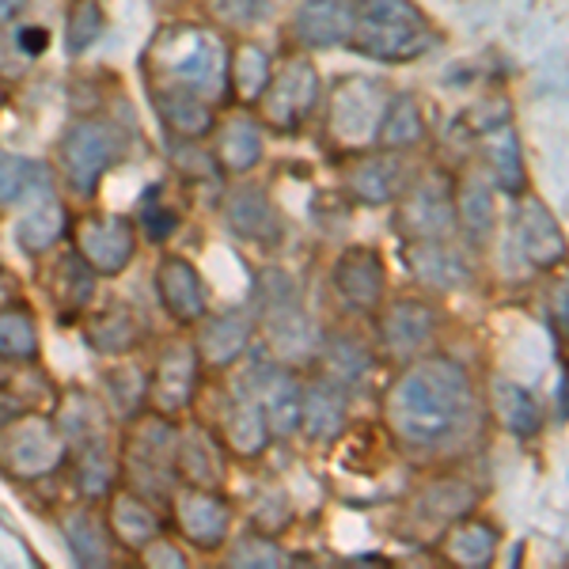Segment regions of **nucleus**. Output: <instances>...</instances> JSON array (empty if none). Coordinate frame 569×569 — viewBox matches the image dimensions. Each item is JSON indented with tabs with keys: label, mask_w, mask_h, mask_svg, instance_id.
Wrapping results in <instances>:
<instances>
[{
	"label": "nucleus",
	"mask_w": 569,
	"mask_h": 569,
	"mask_svg": "<svg viewBox=\"0 0 569 569\" xmlns=\"http://www.w3.org/2000/svg\"><path fill=\"white\" fill-rule=\"evenodd\" d=\"M475 383L452 357L407 361L383 395V418L407 452L433 456L452 448L475 426Z\"/></svg>",
	"instance_id": "1"
},
{
	"label": "nucleus",
	"mask_w": 569,
	"mask_h": 569,
	"mask_svg": "<svg viewBox=\"0 0 569 569\" xmlns=\"http://www.w3.org/2000/svg\"><path fill=\"white\" fill-rule=\"evenodd\" d=\"M228 34L209 20H163L144 42V88H182L228 107Z\"/></svg>",
	"instance_id": "2"
},
{
	"label": "nucleus",
	"mask_w": 569,
	"mask_h": 569,
	"mask_svg": "<svg viewBox=\"0 0 569 569\" xmlns=\"http://www.w3.org/2000/svg\"><path fill=\"white\" fill-rule=\"evenodd\" d=\"M126 152H130V133L114 114L80 110L61 126L50 163L58 171V182L66 187V194L91 206L110 171L126 160Z\"/></svg>",
	"instance_id": "3"
},
{
	"label": "nucleus",
	"mask_w": 569,
	"mask_h": 569,
	"mask_svg": "<svg viewBox=\"0 0 569 569\" xmlns=\"http://www.w3.org/2000/svg\"><path fill=\"white\" fill-rule=\"evenodd\" d=\"M440 42L433 20L415 0H353L350 50L383 66H407L426 58Z\"/></svg>",
	"instance_id": "4"
},
{
	"label": "nucleus",
	"mask_w": 569,
	"mask_h": 569,
	"mask_svg": "<svg viewBox=\"0 0 569 569\" xmlns=\"http://www.w3.org/2000/svg\"><path fill=\"white\" fill-rule=\"evenodd\" d=\"M176 448L179 421L156 410H141L137 418L118 426V463H122V486L144 493V498L168 505L176 493Z\"/></svg>",
	"instance_id": "5"
},
{
	"label": "nucleus",
	"mask_w": 569,
	"mask_h": 569,
	"mask_svg": "<svg viewBox=\"0 0 569 569\" xmlns=\"http://www.w3.org/2000/svg\"><path fill=\"white\" fill-rule=\"evenodd\" d=\"M69 440L53 410L23 407L0 418V475L8 482L34 486L66 475Z\"/></svg>",
	"instance_id": "6"
},
{
	"label": "nucleus",
	"mask_w": 569,
	"mask_h": 569,
	"mask_svg": "<svg viewBox=\"0 0 569 569\" xmlns=\"http://www.w3.org/2000/svg\"><path fill=\"white\" fill-rule=\"evenodd\" d=\"M72 217L77 213L69 209L66 187L58 182L53 163L34 160L23 198L16 201V224H12V240L20 247L23 259L39 262L42 254L53 251V247L69 243Z\"/></svg>",
	"instance_id": "7"
},
{
	"label": "nucleus",
	"mask_w": 569,
	"mask_h": 569,
	"mask_svg": "<svg viewBox=\"0 0 569 569\" xmlns=\"http://www.w3.org/2000/svg\"><path fill=\"white\" fill-rule=\"evenodd\" d=\"M323 103V77L316 58L305 50H284L273 58L266 91L254 103V114L270 133H300Z\"/></svg>",
	"instance_id": "8"
},
{
	"label": "nucleus",
	"mask_w": 569,
	"mask_h": 569,
	"mask_svg": "<svg viewBox=\"0 0 569 569\" xmlns=\"http://www.w3.org/2000/svg\"><path fill=\"white\" fill-rule=\"evenodd\" d=\"M206 369L194 350L190 330H179L176 338H163L149 353V410L163 418L182 421L198 410V399L206 391Z\"/></svg>",
	"instance_id": "9"
},
{
	"label": "nucleus",
	"mask_w": 569,
	"mask_h": 569,
	"mask_svg": "<svg viewBox=\"0 0 569 569\" xmlns=\"http://www.w3.org/2000/svg\"><path fill=\"white\" fill-rule=\"evenodd\" d=\"M236 520H240V512L224 490L179 482L168 498V525L190 555L217 558L228 547V539L236 536Z\"/></svg>",
	"instance_id": "10"
},
{
	"label": "nucleus",
	"mask_w": 569,
	"mask_h": 569,
	"mask_svg": "<svg viewBox=\"0 0 569 569\" xmlns=\"http://www.w3.org/2000/svg\"><path fill=\"white\" fill-rule=\"evenodd\" d=\"M391 99V88L376 77H342L327 96V137L330 144L346 152L376 149L383 107Z\"/></svg>",
	"instance_id": "11"
},
{
	"label": "nucleus",
	"mask_w": 569,
	"mask_h": 569,
	"mask_svg": "<svg viewBox=\"0 0 569 569\" xmlns=\"http://www.w3.org/2000/svg\"><path fill=\"white\" fill-rule=\"evenodd\" d=\"M69 243L80 251L91 270L103 281L122 278L126 270L137 262L141 251V232H137L130 213H114V209H84V213L72 217Z\"/></svg>",
	"instance_id": "12"
},
{
	"label": "nucleus",
	"mask_w": 569,
	"mask_h": 569,
	"mask_svg": "<svg viewBox=\"0 0 569 569\" xmlns=\"http://www.w3.org/2000/svg\"><path fill=\"white\" fill-rule=\"evenodd\" d=\"M190 338H194L201 369H206V376L213 380V376L236 372L247 357L254 353V342H259V319H254L251 305L209 308L206 316L190 327Z\"/></svg>",
	"instance_id": "13"
},
{
	"label": "nucleus",
	"mask_w": 569,
	"mask_h": 569,
	"mask_svg": "<svg viewBox=\"0 0 569 569\" xmlns=\"http://www.w3.org/2000/svg\"><path fill=\"white\" fill-rule=\"evenodd\" d=\"M99 273L80 259V251L72 243L53 247L50 254L39 259V273H34V284L50 305L58 327H80V319L96 308L99 300Z\"/></svg>",
	"instance_id": "14"
},
{
	"label": "nucleus",
	"mask_w": 569,
	"mask_h": 569,
	"mask_svg": "<svg viewBox=\"0 0 569 569\" xmlns=\"http://www.w3.org/2000/svg\"><path fill=\"white\" fill-rule=\"evenodd\" d=\"M452 182L437 171L410 176L402 194L395 198V232L407 243L415 240H452L456 232V198Z\"/></svg>",
	"instance_id": "15"
},
{
	"label": "nucleus",
	"mask_w": 569,
	"mask_h": 569,
	"mask_svg": "<svg viewBox=\"0 0 569 569\" xmlns=\"http://www.w3.org/2000/svg\"><path fill=\"white\" fill-rule=\"evenodd\" d=\"M217 209H220V224H224V232L232 240H240L247 247H262V251L281 243L284 236L281 209L266 182H254L251 176L228 179L217 198Z\"/></svg>",
	"instance_id": "16"
},
{
	"label": "nucleus",
	"mask_w": 569,
	"mask_h": 569,
	"mask_svg": "<svg viewBox=\"0 0 569 569\" xmlns=\"http://www.w3.org/2000/svg\"><path fill=\"white\" fill-rule=\"evenodd\" d=\"M206 421L217 429V437L224 440L232 463L262 460L273 445L270 426H266V415H262L259 399H254L251 383L243 380V372L236 376L232 383H224L220 402H217V418H206Z\"/></svg>",
	"instance_id": "17"
},
{
	"label": "nucleus",
	"mask_w": 569,
	"mask_h": 569,
	"mask_svg": "<svg viewBox=\"0 0 569 569\" xmlns=\"http://www.w3.org/2000/svg\"><path fill=\"white\" fill-rule=\"evenodd\" d=\"M243 380L251 383L254 399H259L266 426H270L273 440H292L300 433V395H305V380L300 369L284 361H273L270 353L247 357Z\"/></svg>",
	"instance_id": "18"
},
{
	"label": "nucleus",
	"mask_w": 569,
	"mask_h": 569,
	"mask_svg": "<svg viewBox=\"0 0 569 569\" xmlns=\"http://www.w3.org/2000/svg\"><path fill=\"white\" fill-rule=\"evenodd\" d=\"M266 137H270V130H266L262 118L254 114V107L228 103V107H220L206 144H209V152H213L220 176L243 179L266 160Z\"/></svg>",
	"instance_id": "19"
},
{
	"label": "nucleus",
	"mask_w": 569,
	"mask_h": 569,
	"mask_svg": "<svg viewBox=\"0 0 569 569\" xmlns=\"http://www.w3.org/2000/svg\"><path fill=\"white\" fill-rule=\"evenodd\" d=\"M152 292H156L160 311L179 330H190L209 308H213L206 273L198 270L194 259H187V254H179V251L160 254V262L152 266Z\"/></svg>",
	"instance_id": "20"
},
{
	"label": "nucleus",
	"mask_w": 569,
	"mask_h": 569,
	"mask_svg": "<svg viewBox=\"0 0 569 569\" xmlns=\"http://www.w3.org/2000/svg\"><path fill=\"white\" fill-rule=\"evenodd\" d=\"M330 289L342 300L346 311L353 316H372L388 300V266H383L380 251L365 243L346 247L330 266Z\"/></svg>",
	"instance_id": "21"
},
{
	"label": "nucleus",
	"mask_w": 569,
	"mask_h": 569,
	"mask_svg": "<svg viewBox=\"0 0 569 569\" xmlns=\"http://www.w3.org/2000/svg\"><path fill=\"white\" fill-rule=\"evenodd\" d=\"M103 520L107 531L114 539V547L122 550V558H137L144 547L156 543L168 525V505L144 498V493L130 490V486H118L114 493L103 501Z\"/></svg>",
	"instance_id": "22"
},
{
	"label": "nucleus",
	"mask_w": 569,
	"mask_h": 569,
	"mask_svg": "<svg viewBox=\"0 0 569 569\" xmlns=\"http://www.w3.org/2000/svg\"><path fill=\"white\" fill-rule=\"evenodd\" d=\"M228 471H232V456H228L224 440L201 415H187L179 421V448H176V475L182 486H209V490H224Z\"/></svg>",
	"instance_id": "23"
},
{
	"label": "nucleus",
	"mask_w": 569,
	"mask_h": 569,
	"mask_svg": "<svg viewBox=\"0 0 569 569\" xmlns=\"http://www.w3.org/2000/svg\"><path fill=\"white\" fill-rule=\"evenodd\" d=\"M353 0H297L284 20V39L292 50L323 53L350 46Z\"/></svg>",
	"instance_id": "24"
},
{
	"label": "nucleus",
	"mask_w": 569,
	"mask_h": 569,
	"mask_svg": "<svg viewBox=\"0 0 569 569\" xmlns=\"http://www.w3.org/2000/svg\"><path fill=\"white\" fill-rule=\"evenodd\" d=\"M350 399L353 391L342 380L327 376L319 369L316 376L305 380V395H300V433L308 445L330 448L335 440L346 437L350 429Z\"/></svg>",
	"instance_id": "25"
},
{
	"label": "nucleus",
	"mask_w": 569,
	"mask_h": 569,
	"mask_svg": "<svg viewBox=\"0 0 569 569\" xmlns=\"http://www.w3.org/2000/svg\"><path fill=\"white\" fill-rule=\"evenodd\" d=\"M407 179H410V168L402 152L365 149V152H357L350 160V168H346L342 194L350 198L353 206H369V209L395 206V198L402 194Z\"/></svg>",
	"instance_id": "26"
},
{
	"label": "nucleus",
	"mask_w": 569,
	"mask_h": 569,
	"mask_svg": "<svg viewBox=\"0 0 569 569\" xmlns=\"http://www.w3.org/2000/svg\"><path fill=\"white\" fill-rule=\"evenodd\" d=\"M380 350L391 357V361H418L426 357V350L433 346L437 335V311L418 297H399L391 305L380 308Z\"/></svg>",
	"instance_id": "27"
},
{
	"label": "nucleus",
	"mask_w": 569,
	"mask_h": 569,
	"mask_svg": "<svg viewBox=\"0 0 569 569\" xmlns=\"http://www.w3.org/2000/svg\"><path fill=\"white\" fill-rule=\"evenodd\" d=\"M80 338L96 357L103 361H114V357H130L141 353L149 346V327H144V316L133 305H96L80 319Z\"/></svg>",
	"instance_id": "28"
},
{
	"label": "nucleus",
	"mask_w": 569,
	"mask_h": 569,
	"mask_svg": "<svg viewBox=\"0 0 569 569\" xmlns=\"http://www.w3.org/2000/svg\"><path fill=\"white\" fill-rule=\"evenodd\" d=\"M66 479L77 501L103 505L122 486V463H118V433L91 437L69 448Z\"/></svg>",
	"instance_id": "29"
},
{
	"label": "nucleus",
	"mask_w": 569,
	"mask_h": 569,
	"mask_svg": "<svg viewBox=\"0 0 569 569\" xmlns=\"http://www.w3.org/2000/svg\"><path fill=\"white\" fill-rule=\"evenodd\" d=\"M58 525H61V536H66V547L77 566L107 569V566L122 562V550L114 547V539H110V531H107L103 505L72 498V505L61 509Z\"/></svg>",
	"instance_id": "30"
},
{
	"label": "nucleus",
	"mask_w": 569,
	"mask_h": 569,
	"mask_svg": "<svg viewBox=\"0 0 569 569\" xmlns=\"http://www.w3.org/2000/svg\"><path fill=\"white\" fill-rule=\"evenodd\" d=\"M149 107L160 122L163 137L171 141H206L209 130H213L220 107L209 103V99L194 96V91H182V88H160L149 84Z\"/></svg>",
	"instance_id": "31"
},
{
	"label": "nucleus",
	"mask_w": 569,
	"mask_h": 569,
	"mask_svg": "<svg viewBox=\"0 0 569 569\" xmlns=\"http://www.w3.org/2000/svg\"><path fill=\"white\" fill-rule=\"evenodd\" d=\"M512 236H517L520 254L531 266H539V270H555V266H562L569 259V243L562 228H558L555 213L536 198H525L517 206V213H512Z\"/></svg>",
	"instance_id": "32"
},
{
	"label": "nucleus",
	"mask_w": 569,
	"mask_h": 569,
	"mask_svg": "<svg viewBox=\"0 0 569 569\" xmlns=\"http://www.w3.org/2000/svg\"><path fill=\"white\" fill-rule=\"evenodd\" d=\"M50 410H53V418H58L69 448L80 445V440H91V437L118 433V421L103 402V395L84 388V383H69V388H61Z\"/></svg>",
	"instance_id": "33"
},
{
	"label": "nucleus",
	"mask_w": 569,
	"mask_h": 569,
	"mask_svg": "<svg viewBox=\"0 0 569 569\" xmlns=\"http://www.w3.org/2000/svg\"><path fill=\"white\" fill-rule=\"evenodd\" d=\"M130 217H133L137 232H141V243L168 247L182 232V224H187V187L179 182V190H176V182H168V179L152 182Z\"/></svg>",
	"instance_id": "34"
},
{
	"label": "nucleus",
	"mask_w": 569,
	"mask_h": 569,
	"mask_svg": "<svg viewBox=\"0 0 569 569\" xmlns=\"http://www.w3.org/2000/svg\"><path fill=\"white\" fill-rule=\"evenodd\" d=\"M99 395H103L118 426L137 418L141 410H149V357H144V350L114 357L103 369V391Z\"/></svg>",
	"instance_id": "35"
},
{
	"label": "nucleus",
	"mask_w": 569,
	"mask_h": 569,
	"mask_svg": "<svg viewBox=\"0 0 569 569\" xmlns=\"http://www.w3.org/2000/svg\"><path fill=\"white\" fill-rule=\"evenodd\" d=\"M273 69V53L266 50L251 34H236L228 42V103L232 107H254L266 91Z\"/></svg>",
	"instance_id": "36"
},
{
	"label": "nucleus",
	"mask_w": 569,
	"mask_h": 569,
	"mask_svg": "<svg viewBox=\"0 0 569 569\" xmlns=\"http://www.w3.org/2000/svg\"><path fill=\"white\" fill-rule=\"evenodd\" d=\"M407 266L418 284L437 292L463 289L471 281V266L448 240H415L407 243Z\"/></svg>",
	"instance_id": "37"
},
{
	"label": "nucleus",
	"mask_w": 569,
	"mask_h": 569,
	"mask_svg": "<svg viewBox=\"0 0 569 569\" xmlns=\"http://www.w3.org/2000/svg\"><path fill=\"white\" fill-rule=\"evenodd\" d=\"M42 361V323L27 297L0 305V365H39Z\"/></svg>",
	"instance_id": "38"
},
{
	"label": "nucleus",
	"mask_w": 569,
	"mask_h": 569,
	"mask_svg": "<svg viewBox=\"0 0 569 569\" xmlns=\"http://www.w3.org/2000/svg\"><path fill=\"white\" fill-rule=\"evenodd\" d=\"M426 141V114L415 91H391L388 107H383L380 130H376V149L410 152Z\"/></svg>",
	"instance_id": "39"
},
{
	"label": "nucleus",
	"mask_w": 569,
	"mask_h": 569,
	"mask_svg": "<svg viewBox=\"0 0 569 569\" xmlns=\"http://www.w3.org/2000/svg\"><path fill=\"white\" fill-rule=\"evenodd\" d=\"M319 369L335 380H342L346 388H357V383L369 380L372 372V350L365 346V338L350 335V330H338V335H323L319 342Z\"/></svg>",
	"instance_id": "40"
},
{
	"label": "nucleus",
	"mask_w": 569,
	"mask_h": 569,
	"mask_svg": "<svg viewBox=\"0 0 569 569\" xmlns=\"http://www.w3.org/2000/svg\"><path fill=\"white\" fill-rule=\"evenodd\" d=\"M456 198V220L471 243H486L493 232V187L486 171H467L460 187L452 190Z\"/></svg>",
	"instance_id": "41"
},
{
	"label": "nucleus",
	"mask_w": 569,
	"mask_h": 569,
	"mask_svg": "<svg viewBox=\"0 0 569 569\" xmlns=\"http://www.w3.org/2000/svg\"><path fill=\"white\" fill-rule=\"evenodd\" d=\"M103 34H107L103 0H66V8H61V50L72 61L88 58Z\"/></svg>",
	"instance_id": "42"
},
{
	"label": "nucleus",
	"mask_w": 569,
	"mask_h": 569,
	"mask_svg": "<svg viewBox=\"0 0 569 569\" xmlns=\"http://www.w3.org/2000/svg\"><path fill=\"white\" fill-rule=\"evenodd\" d=\"M490 407L512 437H536L539 429H543V407H539L536 395L528 388H520L517 380L498 376V380L490 383Z\"/></svg>",
	"instance_id": "43"
},
{
	"label": "nucleus",
	"mask_w": 569,
	"mask_h": 569,
	"mask_svg": "<svg viewBox=\"0 0 569 569\" xmlns=\"http://www.w3.org/2000/svg\"><path fill=\"white\" fill-rule=\"evenodd\" d=\"M220 562L236 566V569H278V566H292V550L281 543L278 536H266V531L243 528L228 539V547L220 550Z\"/></svg>",
	"instance_id": "44"
},
{
	"label": "nucleus",
	"mask_w": 569,
	"mask_h": 569,
	"mask_svg": "<svg viewBox=\"0 0 569 569\" xmlns=\"http://www.w3.org/2000/svg\"><path fill=\"white\" fill-rule=\"evenodd\" d=\"M201 20L236 39V34H251L273 20V0H201Z\"/></svg>",
	"instance_id": "45"
},
{
	"label": "nucleus",
	"mask_w": 569,
	"mask_h": 569,
	"mask_svg": "<svg viewBox=\"0 0 569 569\" xmlns=\"http://www.w3.org/2000/svg\"><path fill=\"white\" fill-rule=\"evenodd\" d=\"M168 163L176 171V182H182L187 190L198 187H224V176H220L213 152H209L206 141H171L168 137Z\"/></svg>",
	"instance_id": "46"
},
{
	"label": "nucleus",
	"mask_w": 569,
	"mask_h": 569,
	"mask_svg": "<svg viewBox=\"0 0 569 569\" xmlns=\"http://www.w3.org/2000/svg\"><path fill=\"white\" fill-rule=\"evenodd\" d=\"M486 156H490V171L498 179V187L505 194H520L525 190V156H520V137L509 126H498V130L486 133Z\"/></svg>",
	"instance_id": "47"
},
{
	"label": "nucleus",
	"mask_w": 569,
	"mask_h": 569,
	"mask_svg": "<svg viewBox=\"0 0 569 569\" xmlns=\"http://www.w3.org/2000/svg\"><path fill=\"white\" fill-rule=\"evenodd\" d=\"M493 550H498V531L486 520H460L445 536V555L460 566H486Z\"/></svg>",
	"instance_id": "48"
},
{
	"label": "nucleus",
	"mask_w": 569,
	"mask_h": 569,
	"mask_svg": "<svg viewBox=\"0 0 569 569\" xmlns=\"http://www.w3.org/2000/svg\"><path fill=\"white\" fill-rule=\"evenodd\" d=\"M292 517H297V512H292V498L281 486H273V490L254 498V509L247 512V528L266 531V536H281V531L292 525Z\"/></svg>",
	"instance_id": "49"
},
{
	"label": "nucleus",
	"mask_w": 569,
	"mask_h": 569,
	"mask_svg": "<svg viewBox=\"0 0 569 569\" xmlns=\"http://www.w3.org/2000/svg\"><path fill=\"white\" fill-rule=\"evenodd\" d=\"M31 163L27 156H20L8 144H0V213L4 209H16V201L23 198L27 179H31Z\"/></svg>",
	"instance_id": "50"
},
{
	"label": "nucleus",
	"mask_w": 569,
	"mask_h": 569,
	"mask_svg": "<svg viewBox=\"0 0 569 569\" xmlns=\"http://www.w3.org/2000/svg\"><path fill=\"white\" fill-rule=\"evenodd\" d=\"M133 562L141 566H160V569H187L190 566V550L182 547V539L176 531H163L156 543H149L141 550V555L133 558Z\"/></svg>",
	"instance_id": "51"
},
{
	"label": "nucleus",
	"mask_w": 569,
	"mask_h": 569,
	"mask_svg": "<svg viewBox=\"0 0 569 569\" xmlns=\"http://www.w3.org/2000/svg\"><path fill=\"white\" fill-rule=\"evenodd\" d=\"M8 39H12V50L20 53L23 61H39L46 58V50L53 46V34H50V27H42V23H31V20H20L16 27H8Z\"/></svg>",
	"instance_id": "52"
},
{
	"label": "nucleus",
	"mask_w": 569,
	"mask_h": 569,
	"mask_svg": "<svg viewBox=\"0 0 569 569\" xmlns=\"http://www.w3.org/2000/svg\"><path fill=\"white\" fill-rule=\"evenodd\" d=\"M547 308H550V323H555L558 342H569V278L550 289Z\"/></svg>",
	"instance_id": "53"
},
{
	"label": "nucleus",
	"mask_w": 569,
	"mask_h": 569,
	"mask_svg": "<svg viewBox=\"0 0 569 569\" xmlns=\"http://www.w3.org/2000/svg\"><path fill=\"white\" fill-rule=\"evenodd\" d=\"M27 8H31V0H0V34L20 23L27 16Z\"/></svg>",
	"instance_id": "54"
},
{
	"label": "nucleus",
	"mask_w": 569,
	"mask_h": 569,
	"mask_svg": "<svg viewBox=\"0 0 569 569\" xmlns=\"http://www.w3.org/2000/svg\"><path fill=\"white\" fill-rule=\"evenodd\" d=\"M16 297H20V281H16L12 270L0 262V305H8V300H16Z\"/></svg>",
	"instance_id": "55"
},
{
	"label": "nucleus",
	"mask_w": 569,
	"mask_h": 569,
	"mask_svg": "<svg viewBox=\"0 0 569 569\" xmlns=\"http://www.w3.org/2000/svg\"><path fill=\"white\" fill-rule=\"evenodd\" d=\"M4 99H8V88H4V69H0V110H4Z\"/></svg>",
	"instance_id": "56"
},
{
	"label": "nucleus",
	"mask_w": 569,
	"mask_h": 569,
	"mask_svg": "<svg viewBox=\"0 0 569 569\" xmlns=\"http://www.w3.org/2000/svg\"><path fill=\"white\" fill-rule=\"evenodd\" d=\"M562 402H566V410H569V380H566V391H562Z\"/></svg>",
	"instance_id": "57"
}]
</instances>
